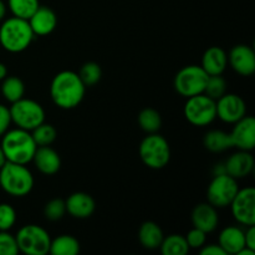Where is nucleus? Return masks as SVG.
Returning a JSON list of instances; mask_svg holds the SVG:
<instances>
[{
  "instance_id": "1",
  "label": "nucleus",
  "mask_w": 255,
  "mask_h": 255,
  "mask_svg": "<svg viewBox=\"0 0 255 255\" xmlns=\"http://www.w3.org/2000/svg\"><path fill=\"white\" fill-rule=\"evenodd\" d=\"M86 86L74 71H61L52 79L50 85V96L57 107L71 110L79 106L85 96Z\"/></svg>"
},
{
  "instance_id": "2",
  "label": "nucleus",
  "mask_w": 255,
  "mask_h": 255,
  "mask_svg": "<svg viewBox=\"0 0 255 255\" xmlns=\"http://www.w3.org/2000/svg\"><path fill=\"white\" fill-rule=\"evenodd\" d=\"M1 148L7 162L26 164L32 161L37 146L30 131L22 128L7 129L2 134Z\"/></svg>"
},
{
  "instance_id": "3",
  "label": "nucleus",
  "mask_w": 255,
  "mask_h": 255,
  "mask_svg": "<svg viewBox=\"0 0 255 255\" xmlns=\"http://www.w3.org/2000/svg\"><path fill=\"white\" fill-rule=\"evenodd\" d=\"M35 34L27 20L12 16L0 26V45L9 52H21L30 46Z\"/></svg>"
},
{
  "instance_id": "4",
  "label": "nucleus",
  "mask_w": 255,
  "mask_h": 255,
  "mask_svg": "<svg viewBox=\"0 0 255 255\" xmlns=\"http://www.w3.org/2000/svg\"><path fill=\"white\" fill-rule=\"evenodd\" d=\"M0 187L12 197H24L34 187V177L26 164L5 162L0 168Z\"/></svg>"
},
{
  "instance_id": "5",
  "label": "nucleus",
  "mask_w": 255,
  "mask_h": 255,
  "mask_svg": "<svg viewBox=\"0 0 255 255\" xmlns=\"http://www.w3.org/2000/svg\"><path fill=\"white\" fill-rule=\"evenodd\" d=\"M139 157L148 168H164L171 158L168 142L163 136L157 134V132L149 133L139 144Z\"/></svg>"
},
{
  "instance_id": "6",
  "label": "nucleus",
  "mask_w": 255,
  "mask_h": 255,
  "mask_svg": "<svg viewBox=\"0 0 255 255\" xmlns=\"http://www.w3.org/2000/svg\"><path fill=\"white\" fill-rule=\"evenodd\" d=\"M15 239L19 253L21 252L26 255H45L50 251L51 238L49 233L40 226H24L19 229Z\"/></svg>"
},
{
  "instance_id": "7",
  "label": "nucleus",
  "mask_w": 255,
  "mask_h": 255,
  "mask_svg": "<svg viewBox=\"0 0 255 255\" xmlns=\"http://www.w3.org/2000/svg\"><path fill=\"white\" fill-rule=\"evenodd\" d=\"M11 122L19 128L32 131L39 125L45 122V111L39 102L30 99H20L12 102L9 109Z\"/></svg>"
},
{
  "instance_id": "8",
  "label": "nucleus",
  "mask_w": 255,
  "mask_h": 255,
  "mask_svg": "<svg viewBox=\"0 0 255 255\" xmlns=\"http://www.w3.org/2000/svg\"><path fill=\"white\" fill-rule=\"evenodd\" d=\"M209 75L198 65H189L179 70L174 77V89L181 96L192 97L204 94Z\"/></svg>"
},
{
  "instance_id": "9",
  "label": "nucleus",
  "mask_w": 255,
  "mask_h": 255,
  "mask_svg": "<svg viewBox=\"0 0 255 255\" xmlns=\"http://www.w3.org/2000/svg\"><path fill=\"white\" fill-rule=\"evenodd\" d=\"M184 116L193 126H207L217 117L216 101L206 94L188 97L184 106Z\"/></svg>"
},
{
  "instance_id": "10",
  "label": "nucleus",
  "mask_w": 255,
  "mask_h": 255,
  "mask_svg": "<svg viewBox=\"0 0 255 255\" xmlns=\"http://www.w3.org/2000/svg\"><path fill=\"white\" fill-rule=\"evenodd\" d=\"M238 191L239 187L236 178L227 173L216 174L207 191L208 203L216 208L229 207Z\"/></svg>"
},
{
  "instance_id": "11",
  "label": "nucleus",
  "mask_w": 255,
  "mask_h": 255,
  "mask_svg": "<svg viewBox=\"0 0 255 255\" xmlns=\"http://www.w3.org/2000/svg\"><path fill=\"white\" fill-rule=\"evenodd\" d=\"M231 207L232 214L239 224L243 226H254L255 224V189L253 187H247L239 189L236 194Z\"/></svg>"
},
{
  "instance_id": "12",
  "label": "nucleus",
  "mask_w": 255,
  "mask_h": 255,
  "mask_svg": "<svg viewBox=\"0 0 255 255\" xmlns=\"http://www.w3.org/2000/svg\"><path fill=\"white\" fill-rule=\"evenodd\" d=\"M217 117L227 124H236L247 114V105L241 96L234 94H224L216 101Z\"/></svg>"
},
{
  "instance_id": "13",
  "label": "nucleus",
  "mask_w": 255,
  "mask_h": 255,
  "mask_svg": "<svg viewBox=\"0 0 255 255\" xmlns=\"http://www.w3.org/2000/svg\"><path fill=\"white\" fill-rule=\"evenodd\" d=\"M232 129L231 137L233 147L242 151H252L255 147V120L251 116H244L237 121Z\"/></svg>"
},
{
  "instance_id": "14",
  "label": "nucleus",
  "mask_w": 255,
  "mask_h": 255,
  "mask_svg": "<svg viewBox=\"0 0 255 255\" xmlns=\"http://www.w3.org/2000/svg\"><path fill=\"white\" fill-rule=\"evenodd\" d=\"M232 69L242 76H251L255 71V54L251 46L237 45L228 55Z\"/></svg>"
},
{
  "instance_id": "15",
  "label": "nucleus",
  "mask_w": 255,
  "mask_h": 255,
  "mask_svg": "<svg viewBox=\"0 0 255 255\" xmlns=\"http://www.w3.org/2000/svg\"><path fill=\"white\" fill-rule=\"evenodd\" d=\"M254 158L251 154V151H242L239 149L234 154H232L224 163L226 173L233 178H244L253 172Z\"/></svg>"
},
{
  "instance_id": "16",
  "label": "nucleus",
  "mask_w": 255,
  "mask_h": 255,
  "mask_svg": "<svg viewBox=\"0 0 255 255\" xmlns=\"http://www.w3.org/2000/svg\"><path fill=\"white\" fill-rule=\"evenodd\" d=\"M65 206H66L67 213L77 219L89 218L96 208L94 198L84 192H76L69 196V198L65 202Z\"/></svg>"
},
{
  "instance_id": "17",
  "label": "nucleus",
  "mask_w": 255,
  "mask_h": 255,
  "mask_svg": "<svg viewBox=\"0 0 255 255\" xmlns=\"http://www.w3.org/2000/svg\"><path fill=\"white\" fill-rule=\"evenodd\" d=\"M191 218L194 228L201 229L207 234L218 227L219 218L217 208L209 203H201L194 207Z\"/></svg>"
},
{
  "instance_id": "18",
  "label": "nucleus",
  "mask_w": 255,
  "mask_h": 255,
  "mask_svg": "<svg viewBox=\"0 0 255 255\" xmlns=\"http://www.w3.org/2000/svg\"><path fill=\"white\" fill-rule=\"evenodd\" d=\"M32 32L39 36H46L51 34L57 25L56 14L47 6H39V9L31 15L29 20Z\"/></svg>"
},
{
  "instance_id": "19",
  "label": "nucleus",
  "mask_w": 255,
  "mask_h": 255,
  "mask_svg": "<svg viewBox=\"0 0 255 255\" xmlns=\"http://www.w3.org/2000/svg\"><path fill=\"white\" fill-rule=\"evenodd\" d=\"M35 166L41 173L51 176L55 174L61 167V159L59 153L50 146H40L35 151L32 157Z\"/></svg>"
},
{
  "instance_id": "20",
  "label": "nucleus",
  "mask_w": 255,
  "mask_h": 255,
  "mask_svg": "<svg viewBox=\"0 0 255 255\" xmlns=\"http://www.w3.org/2000/svg\"><path fill=\"white\" fill-rule=\"evenodd\" d=\"M228 65V55L222 47L212 46L203 54L202 57V69L209 75H222Z\"/></svg>"
},
{
  "instance_id": "21",
  "label": "nucleus",
  "mask_w": 255,
  "mask_h": 255,
  "mask_svg": "<svg viewBox=\"0 0 255 255\" xmlns=\"http://www.w3.org/2000/svg\"><path fill=\"white\" fill-rule=\"evenodd\" d=\"M218 244L227 254H238L246 248L244 231L238 227H228L219 234Z\"/></svg>"
},
{
  "instance_id": "22",
  "label": "nucleus",
  "mask_w": 255,
  "mask_h": 255,
  "mask_svg": "<svg viewBox=\"0 0 255 255\" xmlns=\"http://www.w3.org/2000/svg\"><path fill=\"white\" fill-rule=\"evenodd\" d=\"M164 236L159 226L154 222H144L139 227L138 239L139 243L146 249H158L161 247Z\"/></svg>"
},
{
  "instance_id": "23",
  "label": "nucleus",
  "mask_w": 255,
  "mask_h": 255,
  "mask_svg": "<svg viewBox=\"0 0 255 255\" xmlns=\"http://www.w3.org/2000/svg\"><path fill=\"white\" fill-rule=\"evenodd\" d=\"M204 147L211 152H223L233 147L231 133L221 131V129H213L209 131L204 137Z\"/></svg>"
},
{
  "instance_id": "24",
  "label": "nucleus",
  "mask_w": 255,
  "mask_h": 255,
  "mask_svg": "<svg viewBox=\"0 0 255 255\" xmlns=\"http://www.w3.org/2000/svg\"><path fill=\"white\" fill-rule=\"evenodd\" d=\"M49 253L52 255H77L80 253V243L71 236H60L51 241Z\"/></svg>"
},
{
  "instance_id": "25",
  "label": "nucleus",
  "mask_w": 255,
  "mask_h": 255,
  "mask_svg": "<svg viewBox=\"0 0 255 255\" xmlns=\"http://www.w3.org/2000/svg\"><path fill=\"white\" fill-rule=\"evenodd\" d=\"M159 249L163 255H186L189 252L186 237L181 234H172L163 238Z\"/></svg>"
},
{
  "instance_id": "26",
  "label": "nucleus",
  "mask_w": 255,
  "mask_h": 255,
  "mask_svg": "<svg viewBox=\"0 0 255 255\" xmlns=\"http://www.w3.org/2000/svg\"><path fill=\"white\" fill-rule=\"evenodd\" d=\"M1 94L2 96H4V99L6 100V101H9L10 104L22 99L25 94L24 82L16 76L5 77V79L2 80Z\"/></svg>"
},
{
  "instance_id": "27",
  "label": "nucleus",
  "mask_w": 255,
  "mask_h": 255,
  "mask_svg": "<svg viewBox=\"0 0 255 255\" xmlns=\"http://www.w3.org/2000/svg\"><path fill=\"white\" fill-rule=\"evenodd\" d=\"M7 6L12 15L29 20L31 15L39 9V0H7Z\"/></svg>"
},
{
  "instance_id": "28",
  "label": "nucleus",
  "mask_w": 255,
  "mask_h": 255,
  "mask_svg": "<svg viewBox=\"0 0 255 255\" xmlns=\"http://www.w3.org/2000/svg\"><path fill=\"white\" fill-rule=\"evenodd\" d=\"M138 125L147 133H156L161 128V115L153 109L142 110L138 115Z\"/></svg>"
},
{
  "instance_id": "29",
  "label": "nucleus",
  "mask_w": 255,
  "mask_h": 255,
  "mask_svg": "<svg viewBox=\"0 0 255 255\" xmlns=\"http://www.w3.org/2000/svg\"><path fill=\"white\" fill-rule=\"evenodd\" d=\"M31 136L37 147L50 146V144L56 139L57 132L56 129L54 128V126L42 122V124L39 125L36 128L32 129Z\"/></svg>"
},
{
  "instance_id": "30",
  "label": "nucleus",
  "mask_w": 255,
  "mask_h": 255,
  "mask_svg": "<svg viewBox=\"0 0 255 255\" xmlns=\"http://www.w3.org/2000/svg\"><path fill=\"white\" fill-rule=\"evenodd\" d=\"M79 76L85 86H94L101 80L102 71L101 67L96 62H86L82 65L81 70L79 72Z\"/></svg>"
},
{
  "instance_id": "31",
  "label": "nucleus",
  "mask_w": 255,
  "mask_h": 255,
  "mask_svg": "<svg viewBox=\"0 0 255 255\" xmlns=\"http://www.w3.org/2000/svg\"><path fill=\"white\" fill-rule=\"evenodd\" d=\"M226 92L227 81L222 77V75H213V76L208 77L206 90H204V94H206L207 96L213 99L214 101H217V100L221 99Z\"/></svg>"
},
{
  "instance_id": "32",
  "label": "nucleus",
  "mask_w": 255,
  "mask_h": 255,
  "mask_svg": "<svg viewBox=\"0 0 255 255\" xmlns=\"http://www.w3.org/2000/svg\"><path fill=\"white\" fill-rule=\"evenodd\" d=\"M66 213V206H65V201L62 199H51L50 202H47L46 206H45L44 214L46 217V219L49 221L55 222L61 219L62 217Z\"/></svg>"
},
{
  "instance_id": "33",
  "label": "nucleus",
  "mask_w": 255,
  "mask_h": 255,
  "mask_svg": "<svg viewBox=\"0 0 255 255\" xmlns=\"http://www.w3.org/2000/svg\"><path fill=\"white\" fill-rule=\"evenodd\" d=\"M16 222V212L10 204H0V231H9Z\"/></svg>"
},
{
  "instance_id": "34",
  "label": "nucleus",
  "mask_w": 255,
  "mask_h": 255,
  "mask_svg": "<svg viewBox=\"0 0 255 255\" xmlns=\"http://www.w3.org/2000/svg\"><path fill=\"white\" fill-rule=\"evenodd\" d=\"M19 253L16 239L7 231H0V255H16Z\"/></svg>"
},
{
  "instance_id": "35",
  "label": "nucleus",
  "mask_w": 255,
  "mask_h": 255,
  "mask_svg": "<svg viewBox=\"0 0 255 255\" xmlns=\"http://www.w3.org/2000/svg\"><path fill=\"white\" fill-rule=\"evenodd\" d=\"M186 241L188 243L189 249H201L206 244L207 233L193 227V229L189 231L188 234L186 236Z\"/></svg>"
},
{
  "instance_id": "36",
  "label": "nucleus",
  "mask_w": 255,
  "mask_h": 255,
  "mask_svg": "<svg viewBox=\"0 0 255 255\" xmlns=\"http://www.w3.org/2000/svg\"><path fill=\"white\" fill-rule=\"evenodd\" d=\"M10 124H11V116L9 109L4 105H0V137L9 129Z\"/></svg>"
},
{
  "instance_id": "37",
  "label": "nucleus",
  "mask_w": 255,
  "mask_h": 255,
  "mask_svg": "<svg viewBox=\"0 0 255 255\" xmlns=\"http://www.w3.org/2000/svg\"><path fill=\"white\" fill-rule=\"evenodd\" d=\"M202 255H227L226 252L221 248L219 244H209V246H203L201 248Z\"/></svg>"
},
{
  "instance_id": "38",
  "label": "nucleus",
  "mask_w": 255,
  "mask_h": 255,
  "mask_svg": "<svg viewBox=\"0 0 255 255\" xmlns=\"http://www.w3.org/2000/svg\"><path fill=\"white\" fill-rule=\"evenodd\" d=\"M244 239H246V248L255 251V227L249 226L248 229L244 232Z\"/></svg>"
},
{
  "instance_id": "39",
  "label": "nucleus",
  "mask_w": 255,
  "mask_h": 255,
  "mask_svg": "<svg viewBox=\"0 0 255 255\" xmlns=\"http://www.w3.org/2000/svg\"><path fill=\"white\" fill-rule=\"evenodd\" d=\"M6 75H7L6 66H5L4 64H1V62H0V80H4L5 77H6Z\"/></svg>"
},
{
  "instance_id": "40",
  "label": "nucleus",
  "mask_w": 255,
  "mask_h": 255,
  "mask_svg": "<svg viewBox=\"0 0 255 255\" xmlns=\"http://www.w3.org/2000/svg\"><path fill=\"white\" fill-rule=\"evenodd\" d=\"M5 12H6V6H5L4 1H2V0H0V20L4 19Z\"/></svg>"
},
{
  "instance_id": "41",
  "label": "nucleus",
  "mask_w": 255,
  "mask_h": 255,
  "mask_svg": "<svg viewBox=\"0 0 255 255\" xmlns=\"http://www.w3.org/2000/svg\"><path fill=\"white\" fill-rule=\"evenodd\" d=\"M5 162H6V158H5V154H4V152H2L1 146H0V168L4 166Z\"/></svg>"
}]
</instances>
